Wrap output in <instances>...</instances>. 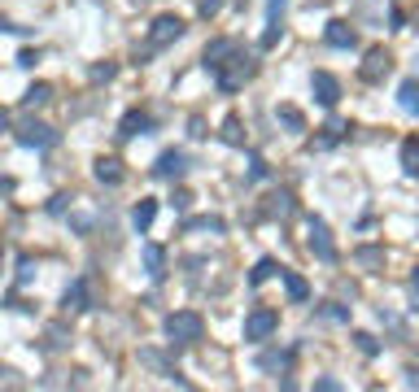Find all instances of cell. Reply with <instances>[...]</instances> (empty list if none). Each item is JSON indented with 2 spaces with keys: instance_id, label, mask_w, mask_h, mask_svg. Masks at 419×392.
Returning <instances> with one entry per match:
<instances>
[{
  "instance_id": "1",
  "label": "cell",
  "mask_w": 419,
  "mask_h": 392,
  "mask_svg": "<svg viewBox=\"0 0 419 392\" xmlns=\"http://www.w3.org/2000/svg\"><path fill=\"white\" fill-rule=\"evenodd\" d=\"M201 331H206V323H201L197 310H179V314L166 318V336H171L175 344H197Z\"/></svg>"
},
{
  "instance_id": "2",
  "label": "cell",
  "mask_w": 419,
  "mask_h": 392,
  "mask_svg": "<svg viewBox=\"0 0 419 392\" xmlns=\"http://www.w3.org/2000/svg\"><path fill=\"white\" fill-rule=\"evenodd\" d=\"M275 327H280V314H275V310H267V305H262V310H254V314L245 318V340H254V344H262V340H267V336H271Z\"/></svg>"
},
{
  "instance_id": "3",
  "label": "cell",
  "mask_w": 419,
  "mask_h": 392,
  "mask_svg": "<svg viewBox=\"0 0 419 392\" xmlns=\"http://www.w3.org/2000/svg\"><path fill=\"white\" fill-rule=\"evenodd\" d=\"M389 70H393V57H389L385 49H371V53H367V62L358 66V79H363V83H385V79H389Z\"/></svg>"
},
{
  "instance_id": "4",
  "label": "cell",
  "mask_w": 419,
  "mask_h": 392,
  "mask_svg": "<svg viewBox=\"0 0 419 392\" xmlns=\"http://www.w3.org/2000/svg\"><path fill=\"white\" fill-rule=\"evenodd\" d=\"M179 35H184V18L162 14L158 22H153V31H149V44H153V49H166V44H175Z\"/></svg>"
},
{
  "instance_id": "5",
  "label": "cell",
  "mask_w": 419,
  "mask_h": 392,
  "mask_svg": "<svg viewBox=\"0 0 419 392\" xmlns=\"http://www.w3.org/2000/svg\"><path fill=\"white\" fill-rule=\"evenodd\" d=\"M310 253H315L319 261H337V244H332V231L328 222L310 218Z\"/></svg>"
},
{
  "instance_id": "6",
  "label": "cell",
  "mask_w": 419,
  "mask_h": 392,
  "mask_svg": "<svg viewBox=\"0 0 419 392\" xmlns=\"http://www.w3.org/2000/svg\"><path fill=\"white\" fill-rule=\"evenodd\" d=\"M310 92H315L319 105H337L341 101V83H337V75H328V70H315V75H310Z\"/></svg>"
},
{
  "instance_id": "7",
  "label": "cell",
  "mask_w": 419,
  "mask_h": 392,
  "mask_svg": "<svg viewBox=\"0 0 419 392\" xmlns=\"http://www.w3.org/2000/svg\"><path fill=\"white\" fill-rule=\"evenodd\" d=\"M18 144H27V148H53L57 144V131L44 127V122H27V127H18Z\"/></svg>"
},
{
  "instance_id": "8",
  "label": "cell",
  "mask_w": 419,
  "mask_h": 392,
  "mask_svg": "<svg viewBox=\"0 0 419 392\" xmlns=\"http://www.w3.org/2000/svg\"><path fill=\"white\" fill-rule=\"evenodd\" d=\"M62 310H66V314H83V310H92L88 279H75V283L66 288V296H62Z\"/></svg>"
},
{
  "instance_id": "9",
  "label": "cell",
  "mask_w": 419,
  "mask_h": 392,
  "mask_svg": "<svg viewBox=\"0 0 419 392\" xmlns=\"http://www.w3.org/2000/svg\"><path fill=\"white\" fill-rule=\"evenodd\" d=\"M184 170H188V157H184L179 148L162 153V157H158V166H153V174H158V179H179Z\"/></svg>"
},
{
  "instance_id": "10",
  "label": "cell",
  "mask_w": 419,
  "mask_h": 392,
  "mask_svg": "<svg viewBox=\"0 0 419 392\" xmlns=\"http://www.w3.org/2000/svg\"><path fill=\"white\" fill-rule=\"evenodd\" d=\"M328 44H332V49H354V44H358V31L350 27V22H328Z\"/></svg>"
},
{
  "instance_id": "11",
  "label": "cell",
  "mask_w": 419,
  "mask_h": 392,
  "mask_svg": "<svg viewBox=\"0 0 419 392\" xmlns=\"http://www.w3.org/2000/svg\"><path fill=\"white\" fill-rule=\"evenodd\" d=\"M149 127H153V118H149V114L131 109L123 122H118V135H123V140H131V135H149Z\"/></svg>"
},
{
  "instance_id": "12",
  "label": "cell",
  "mask_w": 419,
  "mask_h": 392,
  "mask_svg": "<svg viewBox=\"0 0 419 392\" xmlns=\"http://www.w3.org/2000/svg\"><path fill=\"white\" fill-rule=\"evenodd\" d=\"M280 279H284V288H289V301L302 305L306 296H310V283H306L302 275H293V270H284V266H280Z\"/></svg>"
},
{
  "instance_id": "13",
  "label": "cell",
  "mask_w": 419,
  "mask_h": 392,
  "mask_svg": "<svg viewBox=\"0 0 419 392\" xmlns=\"http://www.w3.org/2000/svg\"><path fill=\"white\" fill-rule=\"evenodd\" d=\"M145 270H149L153 279L166 275V248L162 244H145Z\"/></svg>"
},
{
  "instance_id": "14",
  "label": "cell",
  "mask_w": 419,
  "mask_h": 392,
  "mask_svg": "<svg viewBox=\"0 0 419 392\" xmlns=\"http://www.w3.org/2000/svg\"><path fill=\"white\" fill-rule=\"evenodd\" d=\"M258 366H262V371H289V366H293V353L267 349V353H258Z\"/></svg>"
},
{
  "instance_id": "15",
  "label": "cell",
  "mask_w": 419,
  "mask_h": 392,
  "mask_svg": "<svg viewBox=\"0 0 419 392\" xmlns=\"http://www.w3.org/2000/svg\"><path fill=\"white\" fill-rule=\"evenodd\" d=\"M398 105H402L406 114H415V118H419V79H406L402 88H398Z\"/></svg>"
},
{
  "instance_id": "16",
  "label": "cell",
  "mask_w": 419,
  "mask_h": 392,
  "mask_svg": "<svg viewBox=\"0 0 419 392\" xmlns=\"http://www.w3.org/2000/svg\"><path fill=\"white\" fill-rule=\"evenodd\" d=\"M153 218H158V200H140V205L131 209V222H136V231H149Z\"/></svg>"
},
{
  "instance_id": "17",
  "label": "cell",
  "mask_w": 419,
  "mask_h": 392,
  "mask_svg": "<svg viewBox=\"0 0 419 392\" xmlns=\"http://www.w3.org/2000/svg\"><path fill=\"white\" fill-rule=\"evenodd\" d=\"M97 179H101V183H123V161L101 157V161H97Z\"/></svg>"
},
{
  "instance_id": "18",
  "label": "cell",
  "mask_w": 419,
  "mask_h": 392,
  "mask_svg": "<svg viewBox=\"0 0 419 392\" xmlns=\"http://www.w3.org/2000/svg\"><path fill=\"white\" fill-rule=\"evenodd\" d=\"M293 209H297V205H293V196H289V192H275V196H267V213H271V218H289Z\"/></svg>"
},
{
  "instance_id": "19",
  "label": "cell",
  "mask_w": 419,
  "mask_h": 392,
  "mask_svg": "<svg viewBox=\"0 0 419 392\" xmlns=\"http://www.w3.org/2000/svg\"><path fill=\"white\" fill-rule=\"evenodd\" d=\"M232 53H236V44H232V40H214L210 49H206V70H214V66L223 62V57H232Z\"/></svg>"
},
{
  "instance_id": "20",
  "label": "cell",
  "mask_w": 419,
  "mask_h": 392,
  "mask_svg": "<svg viewBox=\"0 0 419 392\" xmlns=\"http://www.w3.org/2000/svg\"><path fill=\"white\" fill-rule=\"evenodd\" d=\"M49 101H53V88H49V83H35V88H27V96H22L27 109H35V105H49Z\"/></svg>"
},
{
  "instance_id": "21",
  "label": "cell",
  "mask_w": 419,
  "mask_h": 392,
  "mask_svg": "<svg viewBox=\"0 0 419 392\" xmlns=\"http://www.w3.org/2000/svg\"><path fill=\"white\" fill-rule=\"evenodd\" d=\"M402 170L419 174V140H406V144H402Z\"/></svg>"
},
{
  "instance_id": "22",
  "label": "cell",
  "mask_w": 419,
  "mask_h": 392,
  "mask_svg": "<svg viewBox=\"0 0 419 392\" xmlns=\"http://www.w3.org/2000/svg\"><path fill=\"white\" fill-rule=\"evenodd\" d=\"M66 344H70V331L62 323H53L49 331H44V349H66Z\"/></svg>"
},
{
  "instance_id": "23",
  "label": "cell",
  "mask_w": 419,
  "mask_h": 392,
  "mask_svg": "<svg viewBox=\"0 0 419 392\" xmlns=\"http://www.w3.org/2000/svg\"><path fill=\"white\" fill-rule=\"evenodd\" d=\"M315 314L332 318V323H350V310H345V305H337V301H323V305H315Z\"/></svg>"
},
{
  "instance_id": "24",
  "label": "cell",
  "mask_w": 419,
  "mask_h": 392,
  "mask_svg": "<svg viewBox=\"0 0 419 392\" xmlns=\"http://www.w3.org/2000/svg\"><path fill=\"white\" fill-rule=\"evenodd\" d=\"M358 261H363V266L367 270H376L380 266V261H385V248H376V244H363V248H358V253H354Z\"/></svg>"
},
{
  "instance_id": "25",
  "label": "cell",
  "mask_w": 419,
  "mask_h": 392,
  "mask_svg": "<svg viewBox=\"0 0 419 392\" xmlns=\"http://www.w3.org/2000/svg\"><path fill=\"white\" fill-rule=\"evenodd\" d=\"M275 270H280V266H275V261H271V257H262V261H258V266H254V270H249V283H254V288H258V283H267V279L275 275Z\"/></svg>"
},
{
  "instance_id": "26",
  "label": "cell",
  "mask_w": 419,
  "mask_h": 392,
  "mask_svg": "<svg viewBox=\"0 0 419 392\" xmlns=\"http://www.w3.org/2000/svg\"><path fill=\"white\" fill-rule=\"evenodd\" d=\"M275 114H280V122H284V127H289V131H306V118H302V114H297V109H293V105H280V109H275Z\"/></svg>"
},
{
  "instance_id": "27",
  "label": "cell",
  "mask_w": 419,
  "mask_h": 392,
  "mask_svg": "<svg viewBox=\"0 0 419 392\" xmlns=\"http://www.w3.org/2000/svg\"><path fill=\"white\" fill-rule=\"evenodd\" d=\"M223 140H227V144H236V148L245 144V131H241V118H227V122H223Z\"/></svg>"
},
{
  "instance_id": "28",
  "label": "cell",
  "mask_w": 419,
  "mask_h": 392,
  "mask_svg": "<svg viewBox=\"0 0 419 392\" xmlns=\"http://www.w3.org/2000/svg\"><path fill=\"white\" fill-rule=\"evenodd\" d=\"M354 344H358V353H367V358H376V353H380V340L367 336V331H354Z\"/></svg>"
},
{
  "instance_id": "29",
  "label": "cell",
  "mask_w": 419,
  "mask_h": 392,
  "mask_svg": "<svg viewBox=\"0 0 419 392\" xmlns=\"http://www.w3.org/2000/svg\"><path fill=\"white\" fill-rule=\"evenodd\" d=\"M184 231H223V218H188Z\"/></svg>"
},
{
  "instance_id": "30",
  "label": "cell",
  "mask_w": 419,
  "mask_h": 392,
  "mask_svg": "<svg viewBox=\"0 0 419 392\" xmlns=\"http://www.w3.org/2000/svg\"><path fill=\"white\" fill-rule=\"evenodd\" d=\"M31 279H35V261H31V257H22V266H18V283L27 288Z\"/></svg>"
},
{
  "instance_id": "31",
  "label": "cell",
  "mask_w": 419,
  "mask_h": 392,
  "mask_svg": "<svg viewBox=\"0 0 419 392\" xmlns=\"http://www.w3.org/2000/svg\"><path fill=\"white\" fill-rule=\"evenodd\" d=\"M249 179H267V161H262L258 153H254V157H249Z\"/></svg>"
},
{
  "instance_id": "32",
  "label": "cell",
  "mask_w": 419,
  "mask_h": 392,
  "mask_svg": "<svg viewBox=\"0 0 419 392\" xmlns=\"http://www.w3.org/2000/svg\"><path fill=\"white\" fill-rule=\"evenodd\" d=\"M280 35H284V27H280V22H271V31H267V35H262V49H271V44H275V40H280Z\"/></svg>"
},
{
  "instance_id": "33",
  "label": "cell",
  "mask_w": 419,
  "mask_h": 392,
  "mask_svg": "<svg viewBox=\"0 0 419 392\" xmlns=\"http://www.w3.org/2000/svg\"><path fill=\"white\" fill-rule=\"evenodd\" d=\"M223 9V0H201V18H214Z\"/></svg>"
},
{
  "instance_id": "34",
  "label": "cell",
  "mask_w": 419,
  "mask_h": 392,
  "mask_svg": "<svg viewBox=\"0 0 419 392\" xmlns=\"http://www.w3.org/2000/svg\"><path fill=\"white\" fill-rule=\"evenodd\" d=\"M171 205H175V209H188V205H193V196H188V192H175Z\"/></svg>"
},
{
  "instance_id": "35",
  "label": "cell",
  "mask_w": 419,
  "mask_h": 392,
  "mask_svg": "<svg viewBox=\"0 0 419 392\" xmlns=\"http://www.w3.org/2000/svg\"><path fill=\"white\" fill-rule=\"evenodd\" d=\"M70 227H75L79 235H88L92 231V218H70Z\"/></svg>"
},
{
  "instance_id": "36",
  "label": "cell",
  "mask_w": 419,
  "mask_h": 392,
  "mask_svg": "<svg viewBox=\"0 0 419 392\" xmlns=\"http://www.w3.org/2000/svg\"><path fill=\"white\" fill-rule=\"evenodd\" d=\"M66 205H70V196H53V200H49L53 213H66Z\"/></svg>"
},
{
  "instance_id": "37",
  "label": "cell",
  "mask_w": 419,
  "mask_h": 392,
  "mask_svg": "<svg viewBox=\"0 0 419 392\" xmlns=\"http://www.w3.org/2000/svg\"><path fill=\"white\" fill-rule=\"evenodd\" d=\"M315 388H319V392H337L341 384H337V379H315Z\"/></svg>"
},
{
  "instance_id": "38",
  "label": "cell",
  "mask_w": 419,
  "mask_h": 392,
  "mask_svg": "<svg viewBox=\"0 0 419 392\" xmlns=\"http://www.w3.org/2000/svg\"><path fill=\"white\" fill-rule=\"evenodd\" d=\"M411 283H415V288H419V266H415V270H411Z\"/></svg>"
},
{
  "instance_id": "39",
  "label": "cell",
  "mask_w": 419,
  "mask_h": 392,
  "mask_svg": "<svg viewBox=\"0 0 419 392\" xmlns=\"http://www.w3.org/2000/svg\"><path fill=\"white\" fill-rule=\"evenodd\" d=\"M0 266H5V253H0Z\"/></svg>"
}]
</instances>
